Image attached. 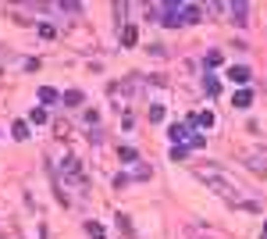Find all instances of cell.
Wrapping results in <instances>:
<instances>
[{"instance_id": "10", "label": "cell", "mask_w": 267, "mask_h": 239, "mask_svg": "<svg viewBox=\"0 0 267 239\" xmlns=\"http://www.w3.org/2000/svg\"><path fill=\"white\" fill-rule=\"evenodd\" d=\"M232 103H235V107H249V103H253V93H249V89L242 86V89H239V93H235V97H232Z\"/></svg>"}, {"instance_id": "20", "label": "cell", "mask_w": 267, "mask_h": 239, "mask_svg": "<svg viewBox=\"0 0 267 239\" xmlns=\"http://www.w3.org/2000/svg\"><path fill=\"white\" fill-rule=\"evenodd\" d=\"M189 146H192V150H203V146H207V139L200 136V132H192V136H189Z\"/></svg>"}, {"instance_id": "16", "label": "cell", "mask_w": 267, "mask_h": 239, "mask_svg": "<svg viewBox=\"0 0 267 239\" xmlns=\"http://www.w3.org/2000/svg\"><path fill=\"white\" fill-rule=\"evenodd\" d=\"M86 232L93 236V239H103V236H107V232H103V225H100V221H86Z\"/></svg>"}, {"instance_id": "15", "label": "cell", "mask_w": 267, "mask_h": 239, "mask_svg": "<svg viewBox=\"0 0 267 239\" xmlns=\"http://www.w3.org/2000/svg\"><path fill=\"white\" fill-rule=\"evenodd\" d=\"M61 100L68 103V107H79V103H82V93H79V89H68V93H64Z\"/></svg>"}, {"instance_id": "19", "label": "cell", "mask_w": 267, "mask_h": 239, "mask_svg": "<svg viewBox=\"0 0 267 239\" xmlns=\"http://www.w3.org/2000/svg\"><path fill=\"white\" fill-rule=\"evenodd\" d=\"M132 175L143 182V178H150V175H153V168H150V164H136V171H132Z\"/></svg>"}, {"instance_id": "28", "label": "cell", "mask_w": 267, "mask_h": 239, "mask_svg": "<svg viewBox=\"0 0 267 239\" xmlns=\"http://www.w3.org/2000/svg\"><path fill=\"white\" fill-rule=\"evenodd\" d=\"M264 239H267V225H264Z\"/></svg>"}, {"instance_id": "3", "label": "cell", "mask_w": 267, "mask_h": 239, "mask_svg": "<svg viewBox=\"0 0 267 239\" xmlns=\"http://www.w3.org/2000/svg\"><path fill=\"white\" fill-rule=\"evenodd\" d=\"M160 22H164L168 29L182 25V4H175V0H168V4H160Z\"/></svg>"}, {"instance_id": "1", "label": "cell", "mask_w": 267, "mask_h": 239, "mask_svg": "<svg viewBox=\"0 0 267 239\" xmlns=\"http://www.w3.org/2000/svg\"><path fill=\"white\" fill-rule=\"evenodd\" d=\"M196 178L210 182V189H217L221 197H228V200H235V204H242V200H239V193H235V186H232V178H225L217 168H210V164H200V168H196Z\"/></svg>"}, {"instance_id": "18", "label": "cell", "mask_w": 267, "mask_h": 239, "mask_svg": "<svg viewBox=\"0 0 267 239\" xmlns=\"http://www.w3.org/2000/svg\"><path fill=\"white\" fill-rule=\"evenodd\" d=\"M29 122H32V125H43V122H47V111H43V107H32V114H29Z\"/></svg>"}, {"instance_id": "9", "label": "cell", "mask_w": 267, "mask_h": 239, "mask_svg": "<svg viewBox=\"0 0 267 239\" xmlns=\"http://www.w3.org/2000/svg\"><path fill=\"white\" fill-rule=\"evenodd\" d=\"M136 39H139V29L136 25H125L121 29V47H136Z\"/></svg>"}, {"instance_id": "6", "label": "cell", "mask_w": 267, "mask_h": 239, "mask_svg": "<svg viewBox=\"0 0 267 239\" xmlns=\"http://www.w3.org/2000/svg\"><path fill=\"white\" fill-rule=\"evenodd\" d=\"M200 18H203V7L200 4H182V22L192 25V22H200Z\"/></svg>"}, {"instance_id": "14", "label": "cell", "mask_w": 267, "mask_h": 239, "mask_svg": "<svg viewBox=\"0 0 267 239\" xmlns=\"http://www.w3.org/2000/svg\"><path fill=\"white\" fill-rule=\"evenodd\" d=\"M203 89H207L210 97H217V93H221V82H217L214 75H203Z\"/></svg>"}, {"instance_id": "26", "label": "cell", "mask_w": 267, "mask_h": 239, "mask_svg": "<svg viewBox=\"0 0 267 239\" xmlns=\"http://www.w3.org/2000/svg\"><path fill=\"white\" fill-rule=\"evenodd\" d=\"M61 11H82V4H75V0H64V4H57Z\"/></svg>"}, {"instance_id": "22", "label": "cell", "mask_w": 267, "mask_h": 239, "mask_svg": "<svg viewBox=\"0 0 267 239\" xmlns=\"http://www.w3.org/2000/svg\"><path fill=\"white\" fill-rule=\"evenodd\" d=\"M221 65V50H210L207 54V68H217Z\"/></svg>"}, {"instance_id": "11", "label": "cell", "mask_w": 267, "mask_h": 239, "mask_svg": "<svg viewBox=\"0 0 267 239\" xmlns=\"http://www.w3.org/2000/svg\"><path fill=\"white\" fill-rule=\"evenodd\" d=\"M118 161H125V164H136V161H139V154L132 150V146H118Z\"/></svg>"}, {"instance_id": "21", "label": "cell", "mask_w": 267, "mask_h": 239, "mask_svg": "<svg viewBox=\"0 0 267 239\" xmlns=\"http://www.w3.org/2000/svg\"><path fill=\"white\" fill-rule=\"evenodd\" d=\"M196 125H203V129H210V125H214V114H210V111H203V114H196Z\"/></svg>"}, {"instance_id": "12", "label": "cell", "mask_w": 267, "mask_h": 239, "mask_svg": "<svg viewBox=\"0 0 267 239\" xmlns=\"http://www.w3.org/2000/svg\"><path fill=\"white\" fill-rule=\"evenodd\" d=\"M164 118H168L164 103H153V107H150V122H153V125H160V122H164Z\"/></svg>"}, {"instance_id": "25", "label": "cell", "mask_w": 267, "mask_h": 239, "mask_svg": "<svg viewBox=\"0 0 267 239\" xmlns=\"http://www.w3.org/2000/svg\"><path fill=\"white\" fill-rule=\"evenodd\" d=\"M39 36H43V39H54L57 29H54V25H39Z\"/></svg>"}, {"instance_id": "17", "label": "cell", "mask_w": 267, "mask_h": 239, "mask_svg": "<svg viewBox=\"0 0 267 239\" xmlns=\"http://www.w3.org/2000/svg\"><path fill=\"white\" fill-rule=\"evenodd\" d=\"M249 168L260 171V175H267V154H264V157H253V161H249Z\"/></svg>"}, {"instance_id": "13", "label": "cell", "mask_w": 267, "mask_h": 239, "mask_svg": "<svg viewBox=\"0 0 267 239\" xmlns=\"http://www.w3.org/2000/svg\"><path fill=\"white\" fill-rule=\"evenodd\" d=\"M11 136L14 139H29V122H14L11 125Z\"/></svg>"}, {"instance_id": "5", "label": "cell", "mask_w": 267, "mask_h": 239, "mask_svg": "<svg viewBox=\"0 0 267 239\" xmlns=\"http://www.w3.org/2000/svg\"><path fill=\"white\" fill-rule=\"evenodd\" d=\"M189 136H192V129H189V125H171V129H168V139H171L175 146H182V143L189 146Z\"/></svg>"}, {"instance_id": "4", "label": "cell", "mask_w": 267, "mask_h": 239, "mask_svg": "<svg viewBox=\"0 0 267 239\" xmlns=\"http://www.w3.org/2000/svg\"><path fill=\"white\" fill-rule=\"evenodd\" d=\"M228 11H232L235 25H246V22H249V4H246V0H232V4H228Z\"/></svg>"}, {"instance_id": "24", "label": "cell", "mask_w": 267, "mask_h": 239, "mask_svg": "<svg viewBox=\"0 0 267 239\" xmlns=\"http://www.w3.org/2000/svg\"><path fill=\"white\" fill-rule=\"evenodd\" d=\"M185 236H189V239H217V236H214V232H196V229H189V232H185Z\"/></svg>"}, {"instance_id": "7", "label": "cell", "mask_w": 267, "mask_h": 239, "mask_svg": "<svg viewBox=\"0 0 267 239\" xmlns=\"http://www.w3.org/2000/svg\"><path fill=\"white\" fill-rule=\"evenodd\" d=\"M228 79L239 82V86H246V82H249V68H246V65H232V68H228Z\"/></svg>"}, {"instance_id": "2", "label": "cell", "mask_w": 267, "mask_h": 239, "mask_svg": "<svg viewBox=\"0 0 267 239\" xmlns=\"http://www.w3.org/2000/svg\"><path fill=\"white\" fill-rule=\"evenodd\" d=\"M61 175L68 178L71 186H89V178H86V171H82V161H79V157H64V161H61Z\"/></svg>"}, {"instance_id": "23", "label": "cell", "mask_w": 267, "mask_h": 239, "mask_svg": "<svg viewBox=\"0 0 267 239\" xmlns=\"http://www.w3.org/2000/svg\"><path fill=\"white\" fill-rule=\"evenodd\" d=\"M185 157H189L185 146H171V161H185Z\"/></svg>"}, {"instance_id": "8", "label": "cell", "mask_w": 267, "mask_h": 239, "mask_svg": "<svg viewBox=\"0 0 267 239\" xmlns=\"http://www.w3.org/2000/svg\"><path fill=\"white\" fill-rule=\"evenodd\" d=\"M36 97H39V103H43V107H54V103L61 100V97H57V89H50V86H43Z\"/></svg>"}, {"instance_id": "27", "label": "cell", "mask_w": 267, "mask_h": 239, "mask_svg": "<svg viewBox=\"0 0 267 239\" xmlns=\"http://www.w3.org/2000/svg\"><path fill=\"white\" fill-rule=\"evenodd\" d=\"M128 186V175H114V189H125Z\"/></svg>"}]
</instances>
